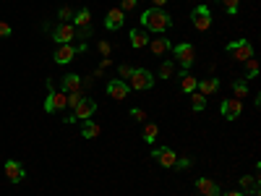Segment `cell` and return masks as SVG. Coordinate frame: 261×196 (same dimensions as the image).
<instances>
[{
	"label": "cell",
	"instance_id": "obj_1",
	"mask_svg": "<svg viewBox=\"0 0 261 196\" xmlns=\"http://www.w3.org/2000/svg\"><path fill=\"white\" fill-rule=\"evenodd\" d=\"M141 27L146 32H154V34H162L172 27V16L165 11V8H149L141 13Z\"/></svg>",
	"mask_w": 261,
	"mask_h": 196
},
{
	"label": "cell",
	"instance_id": "obj_2",
	"mask_svg": "<svg viewBox=\"0 0 261 196\" xmlns=\"http://www.w3.org/2000/svg\"><path fill=\"white\" fill-rule=\"evenodd\" d=\"M130 89H136V92H144V89H151V86H154V76H151L146 68H134L130 71Z\"/></svg>",
	"mask_w": 261,
	"mask_h": 196
},
{
	"label": "cell",
	"instance_id": "obj_3",
	"mask_svg": "<svg viewBox=\"0 0 261 196\" xmlns=\"http://www.w3.org/2000/svg\"><path fill=\"white\" fill-rule=\"evenodd\" d=\"M227 53H230L235 60H241V63H246V60L253 58V47H251V42H248V39L230 42V45H227Z\"/></svg>",
	"mask_w": 261,
	"mask_h": 196
},
{
	"label": "cell",
	"instance_id": "obj_4",
	"mask_svg": "<svg viewBox=\"0 0 261 196\" xmlns=\"http://www.w3.org/2000/svg\"><path fill=\"white\" fill-rule=\"evenodd\" d=\"M172 53H175L178 63L183 65V71H188L191 65H193V60H196V50H193V45H188V42H180V45H175V47H172Z\"/></svg>",
	"mask_w": 261,
	"mask_h": 196
},
{
	"label": "cell",
	"instance_id": "obj_5",
	"mask_svg": "<svg viewBox=\"0 0 261 196\" xmlns=\"http://www.w3.org/2000/svg\"><path fill=\"white\" fill-rule=\"evenodd\" d=\"M191 18H193V27L199 29V32H206L212 27V11L206 6H196L193 13H191Z\"/></svg>",
	"mask_w": 261,
	"mask_h": 196
},
{
	"label": "cell",
	"instance_id": "obj_6",
	"mask_svg": "<svg viewBox=\"0 0 261 196\" xmlns=\"http://www.w3.org/2000/svg\"><path fill=\"white\" fill-rule=\"evenodd\" d=\"M63 107H68V94L50 89V94H47V100H45V110H47V113H58V110H63Z\"/></svg>",
	"mask_w": 261,
	"mask_h": 196
},
{
	"label": "cell",
	"instance_id": "obj_7",
	"mask_svg": "<svg viewBox=\"0 0 261 196\" xmlns=\"http://www.w3.org/2000/svg\"><path fill=\"white\" fill-rule=\"evenodd\" d=\"M81 50H84V45H81V47H73V45H58V50H55L53 60H55L58 65H65V63H71Z\"/></svg>",
	"mask_w": 261,
	"mask_h": 196
},
{
	"label": "cell",
	"instance_id": "obj_8",
	"mask_svg": "<svg viewBox=\"0 0 261 196\" xmlns=\"http://www.w3.org/2000/svg\"><path fill=\"white\" fill-rule=\"evenodd\" d=\"M220 113L225 115V120H235L238 115L243 113V102L241 100H222V105H220Z\"/></svg>",
	"mask_w": 261,
	"mask_h": 196
},
{
	"label": "cell",
	"instance_id": "obj_9",
	"mask_svg": "<svg viewBox=\"0 0 261 196\" xmlns=\"http://www.w3.org/2000/svg\"><path fill=\"white\" fill-rule=\"evenodd\" d=\"M3 173H6V178L11 181V183H21L24 181V167H21V162H16V160H6V165H3Z\"/></svg>",
	"mask_w": 261,
	"mask_h": 196
},
{
	"label": "cell",
	"instance_id": "obj_10",
	"mask_svg": "<svg viewBox=\"0 0 261 196\" xmlns=\"http://www.w3.org/2000/svg\"><path fill=\"white\" fill-rule=\"evenodd\" d=\"M94 110H97V102L81 97V102L73 107V115H76V120H89V118L94 115Z\"/></svg>",
	"mask_w": 261,
	"mask_h": 196
},
{
	"label": "cell",
	"instance_id": "obj_11",
	"mask_svg": "<svg viewBox=\"0 0 261 196\" xmlns=\"http://www.w3.org/2000/svg\"><path fill=\"white\" fill-rule=\"evenodd\" d=\"M76 37V27L73 24H60L55 32H53V39L58 45H71V39Z\"/></svg>",
	"mask_w": 261,
	"mask_h": 196
},
{
	"label": "cell",
	"instance_id": "obj_12",
	"mask_svg": "<svg viewBox=\"0 0 261 196\" xmlns=\"http://www.w3.org/2000/svg\"><path fill=\"white\" fill-rule=\"evenodd\" d=\"M125 24V13L120 11V8H110L107 11V16H105V27L110 29V32H115V29H120Z\"/></svg>",
	"mask_w": 261,
	"mask_h": 196
},
{
	"label": "cell",
	"instance_id": "obj_13",
	"mask_svg": "<svg viewBox=\"0 0 261 196\" xmlns=\"http://www.w3.org/2000/svg\"><path fill=\"white\" fill-rule=\"evenodd\" d=\"M128 89H130V86L123 79H113L110 84H107V94H110L113 100H125L128 97Z\"/></svg>",
	"mask_w": 261,
	"mask_h": 196
},
{
	"label": "cell",
	"instance_id": "obj_14",
	"mask_svg": "<svg viewBox=\"0 0 261 196\" xmlns=\"http://www.w3.org/2000/svg\"><path fill=\"white\" fill-rule=\"evenodd\" d=\"M151 155H154V160L162 165V167H172V165H175V160H178V155H175V152H172L170 146H162V149H154V152H151Z\"/></svg>",
	"mask_w": 261,
	"mask_h": 196
},
{
	"label": "cell",
	"instance_id": "obj_15",
	"mask_svg": "<svg viewBox=\"0 0 261 196\" xmlns=\"http://www.w3.org/2000/svg\"><path fill=\"white\" fill-rule=\"evenodd\" d=\"M196 191H199V196H222L220 186H217L214 181H209V178H199V181H196Z\"/></svg>",
	"mask_w": 261,
	"mask_h": 196
},
{
	"label": "cell",
	"instance_id": "obj_16",
	"mask_svg": "<svg viewBox=\"0 0 261 196\" xmlns=\"http://www.w3.org/2000/svg\"><path fill=\"white\" fill-rule=\"evenodd\" d=\"M196 89H199L204 97H209V94H217V92H220V79H201Z\"/></svg>",
	"mask_w": 261,
	"mask_h": 196
},
{
	"label": "cell",
	"instance_id": "obj_17",
	"mask_svg": "<svg viewBox=\"0 0 261 196\" xmlns=\"http://www.w3.org/2000/svg\"><path fill=\"white\" fill-rule=\"evenodd\" d=\"M63 92L65 94H73V92H79L81 89V79H79V74H68V76H63Z\"/></svg>",
	"mask_w": 261,
	"mask_h": 196
},
{
	"label": "cell",
	"instance_id": "obj_18",
	"mask_svg": "<svg viewBox=\"0 0 261 196\" xmlns=\"http://www.w3.org/2000/svg\"><path fill=\"white\" fill-rule=\"evenodd\" d=\"M149 47H151V53H154V55H165L167 50H172V45H170L167 37H154V39H149Z\"/></svg>",
	"mask_w": 261,
	"mask_h": 196
},
{
	"label": "cell",
	"instance_id": "obj_19",
	"mask_svg": "<svg viewBox=\"0 0 261 196\" xmlns=\"http://www.w3.org/2000/svg\"><path fill=\"white\" fill-rule=\"evenodd\" d=\"M130 45H134L136 50L146 47V45H149V34H146V29H130Z\"/></svg>",
	"mask_w": 261,
	"mask_h": 196
},
{
	"label": "cell",
	"instance_id": "obj_20",
	"mask_svg": "<svg viewBox=\"0 0 261 196\" xmlns=\"http://www.w3.org/2000/svg\"><path fill=\"white\" fill-rule=\"evenodd\" d=\"M180 86H183V92H186V94H191V92H196V86H199V79H193L188 71H183V76H180Z\"/></svg>",
	"mask_w": 261,
	"mask_h": 196
},
{
	"label": "cell",
	"instance_id": "obj_21",
	"mask_svg": "<svg viewBox=\"0 0 261 196\" xmlns=\"http://www.w3.org/2000/svg\"><path fill=\"white\" fill-rule=\"evenodd\" d=\"M81 134H84V139H97V136H99V126H97L94 120H84Z\"/></svg>",
	"mask_w": 261,
	"mask_h": 196
},
{
	"label": "cell",
	"instance_id": "obj_22",
	"mask_svg": "<svg viewBox=\"0 0 261 196\" xmlns=\"http://www.w3.org/2000/svg\"><path fill=\"white\" fill-rule=\"evenodd\" d=\"M76 27H81V29H89V21H92V13H89V8H81L76 16Z\"/></svg>",
	"mask_w": 261,
	"mask_h": 196
},
{
	"label": "cell",
	"instance_id": "obj_23",
	"mask_svg": "<svg viewBox=\"0 0 261 196\" xmlns=\"http://www.w3.org/2000/svg\"><path fill=\"white\" fill-rule=\"evenodd\" d=\"M157 136H160V128H157L154 123H146V126H144V141L151 144V141H157Z\"/></svg>",
	"mask_w": 261,
	"mask_h": 196
},
{
	"label": "cell",
	"instance_id": "obj_24",
	"mask_svg": "<svg viewBox=\"0 0 261 196\" xmlns=\"http://www.w3.org/2000/svg\"><path fill=\"white\" fill-rule=\"evenodd\" d=\"M191 105H193V110H196V113H201L204 107H206L204 94H201V92H191Z\"/></svg>",
	"mask_w": 261,
	"mask_h": 196
},
{
	"label": "cell",
	"instance_id": "obj_25",
	"mask_svg": "<svg viewBox=\"0 0 261 196\" xmlns=\"http://www.w3.org/2000/svg\"><path fill=\"white\" fill-rule=\"evenodd\" d=\"M172 76H175V63L165 60V63L160 65V79H172Z\"/></svg>",
	"mask_w": 261,
	"mask_h": 196
},
{
	"label": "cell",
	"instance_id": "obj_26",
	"mask_svg": "<svg viewBox=\"0 0 261 196\" xmlns=\"http://www.w3.org/2000/svg\"><path fill=\"white\" fill-rule=\"evenodd\" d=\"M232 92H235V100H246L248 84H246V81H232Z\"/></svg>",
	"mask_w": 261,
	"mask_h": 196
},
{
	"label": "cell",
	"instance_id": "obj_27",
	"mask_svg": "<svg viewBox=\"0 0 261 196\" xmlns=\"http://www.w3.org/2000/svg\"><path fill=\"white\" fill-rule=\"evenodd\" d=\"M241 186H243L246 191H253V193L258 191V181H256L253 176H243V178H241Z\"/></svg>",
	"mask_w": 261,
	"mask_h": 196
},
{
	"label": "cell",
	"instance_id": "obj_28",
	"mask_svg": "<svg viewBox=\"0 0 261 196\" xmlns=\"http://www.w3.org/2000/svg\"><path fill=\"white\" fill-rule=\"evenodd\" d=\"M222 6L227 13H238V8H241V0H222Z\"/></svg>",
	"mask_w": 261,
	"mask_h": 196
},
{
	"label": "cell",
	"instance_id": "obj_29",
	"mask_svg": "<svg viewBox=\"0 0 261 196\" xmlns=\"http://www.w3.org/2000/svg\"><path fill=\"white\" fill-rule=\"evenodd\" d=\"M246 68H248V79H253V76L258 74V63H256V58L246 60Z\"/></svg>",
	"mask_w": 261,
	"mask_h": 196
},
{
	"label": "cell",
	"instance_id": "obj_30",
	"mask_svg": "<svg viewBox=\"0 0 261 196\" xmlns=\"http://www.w3.org/2000/svg\"><path fill=\"white\" fill-rule=\"evenodd\" d=\"M191 165H193V162H191L188 157H178V160H175V165H172V167H178V170H188Z\"/></svg>",
	"mask_w": 261,
	"mask_h": 196
},
{
	"label": "cell",
	"instance_id": "obj_31",
	"mask_svg": "<svg viewBox=\"0 0 261 196\" xmlns=\"http://www.w3.org/2000/svg\"><path fill=\"white\" fill-rule=\"evenodd\" d=\"M11 34H13L11 24H6V21H0V37H11Z\"/></svg>",
	"mask_w": 261,
	"mask_h": 196
},
{
	"label": "cell",
	"instance_id": "obj_32",
	"mask_svg": "<svg viewBox=\"0 0 261 196\" xmlns=\"http://www.w3.org/2000/svg\"><path fill=\"white\" fill-rule=\"evenodd\" d=\"M71 16H73V11H71L68 6H65V8H60V13H58V18H60V21H68Z\"/></svg>",
	"mask_w": 261,
	"mask_h": 196
},
{
	"label": "cell",
	"instance_id": "obj_33",
	"mask_svg": "<svg viewBox=\"0 0 261 196\" xmlns=\"http://www.w3.org/2000/svg\"><path fill=\"white\" fill-rule=\"evenodd\" d=\"M130 118H136V120H146V113H144V110H139V107H134V110H130Z\"/></svg>",
	"mask_w": 261,
	"mask_h": 196
},
{
	"label": "cell",
	"instance_id": "obj_34",
	"mask_svg": "<svg viewBox=\"0 0 261 196\" xmlns=\"http://www.w3.org/2000/svg\"><path fill=\"white\" fill-rule=\"evenodd\" d=\"M81 102V94L79 92H73V94H68V107H76Z\"/></svg>",
	"mask_w": 261,
	"mask_h": 196
},
{
	"label": "cell",
	"instance_id": "obj_35",
	"mask_svg": "<svg viewBox=\"0 0 261 196\" xmlns=\"http://www.w3.org/2000/svg\"><path fill=\"white\" fill-rule=\"evenodd\" d=\"M136 8V0H123V6H120V11L125 13V11H134Z\"/></svg>",
	"mask_w": 261,
	"mask_h": 196
},
{
	"label": "cell",
	"instance_id": "obj_36",
	"mask_svg": "<svg viewBox=\"0 0 261 196\" xmlns=\"http://www.w3.org/2000/svg\"><path fill=\"white\" fill-rule=\"evenodd\" d=\"M130 71H134L130 65H120V79H128V76H130Z\"/></svg>",
	"mask_w": 261,
	"mask_h": 196
},
{
	"label": "cell",
	"instance_id": "obj_37",
	"mask_svg": "<svg viewBox=\"0 0 261 196\" xmlns=\"http://www.w3.org/2000/svg\"><path fill=\"white\" fill-rule=\"evenodd\" d=\"M99 53L102 55H110V45H107V42H99Z\"/></svg>",
	"mask_w": 261,
	"mask_h": 196
},
{
	"label": "cell",
	"instance_id": "obj_38",
	"mask_svg": "<svg viewBox=\"0 0 261 196\" xmlns=\"http://www.w3.org/2000/svg\"><path fill=\"white\" fill-rule=\"evenodd\" d=\"M165 3L167 0H154V8H165Z\"/></svg>",
	"mask_w": 261,
	"mask_h": 196
},
{
	"label": "cell",
	"instance_id": "obj_39",
	"mask_svg": "<svg viewBox=\"0 0 261 196\" xmlns=\"http://www.w3.org/2000/svg\"><path fill=\"white\" fill-rule=\"evenodd\" d=\"M225 196H246V193H241V191H227Z\"/></svg>",
	"mask_w": 261,
	"mask_h": 196
}]
</instances>
